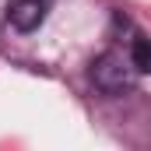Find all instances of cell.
<instances>
[{
  "instance_id": "obj_1",
  "label": "cell",
  "mask_w": 151,
  "mask_h": 151,
  "mask_svg": "<svg viewBox=\"0 0 151 151\" xmlns=\"http://www.w3.org/2000/svg\"><path fill=\"white\" fill-rule=\"evenodd\" d=\"M91 84L99 91H106V95H119V91H127L134 84V63L123 53L109 49V53L95 56V63H91Z\"/></svg>"
},
{
  "instance_id": "obj_2",
  "label": "cell",
  "mask_w": 151,
  "mask_h": 151,
  "mask_svg": "<svg viewBox=\"0 0 151 151\" xmlns=\"http://www.w3.org/2000/svg\"><path fill=\"white\" fill-rule=\"evenodd\" d=\"M53 11V0H11L7 4V21L18 32H35Z\"/></svg>"
},
{
  "instance_id": "obj_3",
  "label": "cell",
  "mask_w": 151,
  "mask_h": 151,
  "mask_svg": "<svg viewBox=\"0 0 151 151\" xmlns=\"http://www.w3.org/2000/svg\"><path fill=\"white\" fill-rule=\"evenodd\" d=\"M130 63L137 74H151V39H134L130 46Z\"/></svg>"
}]
</instances>
